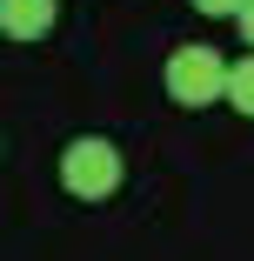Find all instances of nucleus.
I'll return each mask as SVG.
<instances>
[{"label": "nucleus", "instance_id": "1", "mask_svg": "<svg viewBox=\"0 0 254 261\" xmlns=\"http://www.w3.org/2000/svg\"><path fill=\"white\" fill-rule=\"evenodd\" d=\"M121 174H127V161H121V147H114L107 134H80V141H67V154H61V188L80 194V201H107V194L121 188Z\"/></svg>", "mask_w": 254, "mask_h": 261}, {"label": "nucleus", "instance_id": "2", "mask_svg": "<svg viewBox=\"0 0 254 261\" xmlns=\"http://www.w3.org/2000/svg\"><path fill=\"white\" fill-rule=\"evenodd\" d=\"M167 94H174V108H214L228 94V61L214 47H174L167 54Z\"/></svg>", "mask_w": 254, "mask_h": 261}, {"label": "nucleus", "instance_id": "3", "mask_svg": "<svg viewBox=\"0 0 254 261\" xmlns=\"http://www.w3.org/2000/svg\"><path fill=\"white\" fill-rule=\"evenodd\" d=\"M54 20H61V0H0L7 40H40V34H54Z\"/></svg>", "mask_w": 254, "mask_h": 261}, {"label": "nucleus", "instance_id": "4", "mask_svg": "<svg viewBox=\"0 0 254 261\" xmlns=\"http://www.w3.org/2000/svg\"><path fill=\"white\" fill-rule=\"evenodd\" d=\"M221 100H228L234 114H247V121H254V54L228 67V94H221Z\"/></svg>", "mask_w": 254, "mask_h": 261}, {"label": "nucleus", "instance_id": "5", "mask_svg": "<svg viewBox=\"0 0 254 261\" xmlns=\"http://www.w3.org/2000/svg\"><path fill=\"white\" fill-rule=\"evenodd\" d=\"M194 7H201V14H214V20H234L247 0H194Z\"/></svg>", "mask_w": 254, "mask_h": 261}, {"label": "nucleus", "instance_id": "6", "mask_svg": "<svg viewBox=\"0 0 254 261\" xmlns=\"http://www.w3.org/2000/svg\"><path fill=\"white\" fill-rule=\"evenodd\" d=\"M234 20H241V40H247V47H254V0H247V7H241V14H234Z\"/></svg>", "mask_w": 254, "mask_h": 261}]
</instances>
